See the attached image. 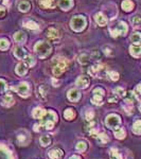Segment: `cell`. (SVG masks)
<instances>
[{"instance_id": "obj_20", "label": "cell", "mask_w": 141, "mask_h": 159, "mask_svg": "<svg viewBox=\"0 0 141 159\" xmlns=\"http://www.w3.org/2000/svg\"><path fill=\"white\" fill-rule=\"evenodd\" d=\"M45 114H46V110H45L44 108H41V107H36L33 110V117L35 119H43Z\"/></svg>"}, {"instance_id": "obj_36", "label": "cell", "mask_w": 141, "mask_h": 159, "mask_svg": "<svg viewBox=\"0 0 141 159\" xmlns=\"http://www.w3.org/2000/svg\"><path fill=\"white\" fill-rule=\"evenodd\" d=\"M24 62H26V64L29 67H33L36 64L35 58H34V56H32V55H28V56H27V58H24Z\"/></svg>"}, {"instance_id": "obj_49", "label": "cell", "mask_w": 141, "mask_h": 159, "mask_svg": "<svg viewBox=\"0 0 141 159\" xmlns=\"http://www.w3.org/2000/svg\"><path fill=\"white\" fill-rule=\"evenodd\" d=\"M52 83H53V86H58V81H56V80L55 79H52Z\"/></svg>"}, {"instance_id": "obj_44", "label": "cell", "mask_w": 141, "mask_h": 159, "mask_svg": "<svg viewBox=\"0 0 141 159\" xmlns=\"http://www.w3.org/2000/svg\"><path fill=\"white\" fill-rule=\"evenodd\" d=\"M93 116H95V114H93L92 110H87V111H86V114H85V118H86V120H87V121L92 120Z\"/></svg>"}, {"instance_id": "obj_48", "label": "cell", "mask_w": 141, "mask_h": 159, "mask_svg": "<svg viewBox=\"0 0 141 159\" xmlns=\"http://www.w3.org/2000/svg\"><path fill=\"white\" fill-rule=\"evenodd\" d=\"M136 90H137V92H138V93H140V94H141V83L138 84V86H137V88H136Z\"/></svg>"}, {"instance_id": "obj_6", "label": "cell", "mask_w": 141, "mask_h": 159, "mask_svg": "<svg viewBox=\"0 0 141 159\" xmlns=\"http://www.w3.org/2000/svg\"><path fill=\"white\" fill-rule=\"evenodd\" d=\"M67 66H68V64H67L65 59H59L53 67V73L55 75H61V74H63L66 71Z\"/></svg>"}, {"instance_id": "obj_47", "label": "cell", "mask_w": 141, "mask_h": 159, "mask_svg": "<svg viewBox=\"0 0 141 159\" xmlns=\"http://www.w3.org/2000/svg\"><path fill=\"white\" fill-rule=\"evenodd\" d=\"M4 15H6V10L2 6H0V17H3Z\"/></svg>"}, {"instance_id": "obj_22", "label": "cell", "mask_w": 141, "mask_h": 159, "mask_svg": "<svg viewBox=\"0 0 141 159\" xmlns=\"http://www.w3.org/2000/svg\"><path fill=\"white\" fill-rule=\"evenodd\" d=\"M124 100L126 102V104H132L134 101L137 99V97H136V94L133 92V91H130V92L126 93V96H124Z\"/></svg>"}, {"instance_id": "obj_27", "label": "cell", "mask_w": 141, "mask_h": 159, "mask_svg": "<svg viewBox=\"0 0 141 159\" xmlns=\"http://www.w3.org/2000/svg\"><path fill=\"white\" fill-rule=\"evenodd\" d=\"M113 133H115V136L117 139H123L125 137V131L122 127H117L113 130Z\"/></svg>"}, {"instance_id": "obj_26", "label": "cell", "mask_w": 141, "mask_h": 159, "mask_svg": "<svg viewBox=\"0 0 141 159\" xmlns=\"http://www.w3.org/2000/svg\"><path fill=\"white\" fill-rule=\"evenodd\" d=\"M64 117H65V119H67V120H72L74 117H75V111L72 108L66 109L65 113H64Z\"/></svg>"}, {"instance_id": "obj_37", "label": "cell", "mask_w": 141, "mask_h": 159, "mask_svg": "<svg viewBox=\"0 0 141 159\" xmlns=\"http://www.w3.org/2000/svg\"><path fill=\"white\" fill-rule=\"evenodd\" d=\"M110 159H123L121 154L118 152V150L116 148H111L110 151Z\"/></svg>"}, {"instance_id": "obj_35", "label": "cell", "mask_w": 141, "mask_h": 159, "mask_svg": "<svg viewBox=\"0 0 141 159\" xmlns=\"http://www.w3.org/2000/svg\"><path fill=\"white\" fill-rule=\"evenodd\" d=\"M10 47V41L6 38H1L0 39V50L4 51L6 50L7 48Z\"/></svg>"}, {"instance_id": "obj_23", "label": "cell", "mask_w": 141, "mask_h": 159, "mask_svg": "<svg viewBox=\"0 0 141 159\" xmlns=\"http://www.w3.org/2000/svg\"><path fill=\"white\" fill-rule=\"evenodd\" d=\"M130 41L132 43H134L135 45H138L141 43V33L140 32H134L130 36Z\"/></svg>"}, {"instance_id": "obj_18", "label": "cell", "mask_w": 141, "mask_h": 159, "mask_svg": "<svg viewBox=\"0 0 141 159\" xmlns=\"http://www.w3.org/2000/svg\"><path fill=\"white\" fill-rule=\"evenodd\" d=\"M18 9H19V11L27 13V12H29L30 9H31V3H30L29 1H27V0H24V1H21L20 3H19Z\"/></svg>"}, {"instance_id": "obj_12", "label": "cell", "mask_w": 141, "mask_h": 159, "mask_svg": "<svg viewBox=\"0 0 141 159\" xmlns=\"http://www.w3.org/2000/svg\"><path fill=\"white\" fill-rule=\"evenodd\" d=\"M56 120H58V116H56V114L52 110L46 111L45 116L43 117V121H52V122L55 123Z\"/></svg>"}, {"instance_id": "obj_19", "label": "cell", "mask_w": 141, "mask_h": 159, "mask_svg": "<svg viewBox=\"0 0 141 159\" xmlns=\"http://www.w3.org/2000/svg\"><path fill=\"white\" fill-rule=\"evenodd\" d=\"M62 156H63V152L58 148H54L49 152V157L51 159H59L62 158Z\"/></svg>"}, {"instance_id": "obj_34", "label": "cell", "mask_w": 141, "mask_h": 159, "mask_svg": "<svg viewBox=\"0 0 141 159\" xmlns=\"http://www.w3.org/2000/svg\"><path fill=\"white\" fill-rule=\"evenodd\" d=\"M39 142H41V144L43 146H48L51 143V138L49 137V136L45 135L41 139H39Z\"/></svg>"}, {"instance_id": "obj_8", "label": "cell", "mask_w": 141, "mask_h": 159, "mask_svg": "<svg viewBox=\"0 0 141 159\" xmlns=\"http://www.w3.org/2000/svg\"><path fill=\"white\" fill-rule=\"evenodd\" d=\"M14 55L19 59H24V58H26L29 54L26 49L22 48L20 46H18V47H15L14 48Z\"/></svg>"}, {"instance_id": "obj_25", "label": "cell", "mask_w": 141, "mask_h": 159, "mask_svg": "<svg viewBox=\"0 0 141 159\" xmlns=\"http://www.w3.org/2000/svg\"><path fill=\"white\" fill-rule=\"evenodd\" d=\"M14 103V99L12 98V96H6L3 98V100H2V105L6 106V107H9V106L13 105Z\"/></svg>"}, {"instance_id": "obj_40", "label": "cell", "mask_w": 141, "mask_h": 159, "mask_svg": "<svg viewBox=\"0 0 141 159\" xmlns=\"http://www.w3.org/2000/svg\"><path fill=\"white\" fill-rule=\"evenodd\" d=\"M140 22H141V17L140 16H134L132 18V24H133L134 27L139 26Z\"/></svg>"}, {"instance_id": "obj_15", "label": "cell", "mask_w": 141, "mask_h": 159, "mask_svg": "<svg viewBox=\"0 0 141 159\" xmlns=\"http://www.w3.org/2000/svg\"><path fill=\"white\" fill-rule=\"evenodd\" d=\"M95 19L99 26H106V24H107V18L102 13H96Z\"/></svg>"}, {"instance_id": "obj_10", "label": "cell", "mask_w": 141, "mask_h": 159, "mask_svg": "<svg viewBox=\"0 0 141 159\" xmlns=\"http://www.w3.org/2000/svg\"><path fill=\"white\" fill-rule=\"evenodd\" d=\"M75 84L79 88H82V89L87 88L88 85H89V79L87 78V76L81 75V76H79L78 80H76Z\"/></svg>"}, {"instance_id": "obj_1", "label": "cell", "mask_w": 141, "mask_h": 159, "mask_svg": "<svg viewBox=\"0 0 141 159\" xmlns=\"http://www.w3.org/2000/svg\"><path fill=\"white\" fill-rule=\"evenodd\" d=\"M34 50L37 53V55L41 58H46L49 54L51 53V46L49 43H46V41H38L35 47H34Z\"/></svg>"}, {"instance_id": "obj_14", "label": "cell", "mask_w": 141, "mask_h": 159, "mask_svg": "<svg viewBox=\"0 0 141 159\" xmlns=\"http://www.w3.org/2000/svg\"><path fill=\"white\" fill-rule=\"evenodd\" d=\"M26 39H27V36L22 31H18L14 34V41H16V43L22 44V43L26 41Z\"/></svg>"}, {"instance_id": "obj_31", "label": "cell", "mask_w": 141, "mask_h": 159, "mask_svg": "<svg viewBox=\"0 0 141 159\" xmlns=\"http://www.w3.org/2000/svg\"><path fill=\"white\" fill-rule=\"evenodd\" d=\"M24 24L26 28H28L30 30H37L38 29V24L33 20H27V21H24Z\"/></svg>"}, {"instance_id": "obj_24", "label": "cell", "mask_w": 141, "mask_h": 159, "mask_svg": "<svg viewBox=\"0 0 141 159\" xmlns=\"http://www.w3.org/2000/svg\"><path fill=\"white\" fill-rule=\"evenodd\" d=\"M47 35H48V37L50 39H56V38H58V36H59V34H58V31L56 29H54V28H50L48 30V32H47Z\"/></svg>"}, {"instance_id": "obj_45", "label": "cell", "mask_w": 141, "mask_h": 159, "mask_svg": "<svg viewBox=\"0 0 141 159\" xmlns=\"http://www.w3.org/2000/svg\"><path fill=\"white\" fill-rule=\"evenodd\" d=\"M108 75H109V78L113 80V81H118L119 79V73L116 72V71H110V72L108 73Z\"/></svg>"}, {"instance_id": "obj_41", "label": "cell", "mask_w": 141, "mask_h": 159, "mask_svg": "<svg viewBox=\"0 0 141 159\" xmlns=\"http://www.w3.org/2000/svg\"><path fill=\"white\" fill-rule=\"evenodd\" d=\"M89 62V58L87 54H82V55L80 56V63L83 64V65H86Z\"/></svg>"}, {"instance_id": "obj_4", "label": "cell", "mask_w": 141, "mask_h": 159, "mask_svg": "<svg viewBox=\"0 0 141 159\" xmlns=\"http://www.w3.org/2000/svg\"><path fill=\"white\" fill-rule=\"evenodd\" d=\"M89 73L95 78H104V75L106 74V70L103 65L96 64L89 68Z\"/></svg>"}, {"instance_id": "obj_52", "label": "cell", "mask_w": 141, "mask_h": 159, "mask_svg": "<svg viewBox=\"0 0 141 159\" xmlns=\"http://www.w3.org/2000/svg\"><path fill=\"white\" fill-rule=\"evenodd\" d=\"M139 110L141 111V104H140V105H139Z\"/></svg>"}, {"instance_id": "obj_28", "label": "cell", "mask_w": 141, "mask_h": 159, "mask_svg": "<svg viewBox=\"0 0 141 159\" xmlns=\"http://www.w3.org/2000/svg\"><path fill=\"white\" fill-rule=\"evenodd\" d=\"M38 97L41 101H46L47 99V88L45 86H41L38 89Z\"/></svg>"}, {"instance_id": "obj_46", "label": "cell", "mask_w": 141, "mask_h": 159, "mask_svg": "<svg viewBox=\"0 0 141 159\" xmlns=\"http://www.w3.org/2000/svg\"><path fill=\"white\" fill-rule=\"evenodd\" d=\"M93 93H95V94H101V96H104L105 91H104V89H102V88H96L95 90H93Z\"/></svg>"}, {"instance_id": "obj_5", "label": "cell", "mask_w": 141, "mask_h": 159, "mask_svg": "<svg viewBox=\"0 0 141 159\" xmlns=\"http://www.w3.org/2000/svg\"><path fill=\"white\" fill-rule=\"evenodd\" d=\"M126 32H127V24L124 21H120L116 26L115 29L110 30V33L113 37H117L119 35H125Z\"/></svg>"}, {"instance_id": "obj_2", "label": "cell", "mask_w": 141, "mask_h": 159, "mask_svg": "<svg viewBox=\"0 0 141 159\" xmlns=\"http://www.w3.org/2000/svg\"><path fill=\"white\" fill-rule=\"evenodd\" d=\"M71 29L75 32H81L87 26V20L84 16H74L70 22Z\"/></svg>"}, {"instance_id": "obj_16", "label": "cell", "mask_w": 141, "mask_h": 159, "mask_svg": "<svg viewBox=\"0 0 141 159\" xmlns=\"http://www.w3.org/2000/svg\"><path fill=\"white\" fill-rule=\"evenodd\" d=\"M130 52L133 56H135V58L140 56L141 55V46H139V45H133V46H130Z\"/></svg>"}, {"instance_id": "obj_11", "label": "cell", "mask_w": 141, "mask_h": 159, "mask_svg": "<svg viewBox=\"0 0 141 159\" xmlns=\"http://www.w3.org/2000/svg\"><path fill=\"white\" fill-rule=\"evenodd\" d=\"M58 6L63 11H69L73 6V0H59Z\"/></svg>"}, {"instance_id": "obj_33", "label": "cell", "mask_w": 141, "mask_h": 159, "mask_svg": "<svg viewBox=\"0 0 141 159\" xmlns=\"http://www.w3.org/2000/svg\"><path fill=\"white\" fill-rule=\"evenodd\" d=\"M0 159H12V156L9 151L0 148Z\"/></svg>"}, {"instance_id": "obj_42", "label": "cell", "mask_w": 141, "mask_h": 159, "mask_svg": "<svg viewBox=\"0 0 141 159\" xmlns=\"http://www.w3.org/2000/svg\"><path fill=\"white\" fill-rule=\"evenodd\" d=\"M86 148H87V145H86L85 142H79L76 144V150L80 151V152H84L86 150Z\"/></svg>"}, {"instance_id": "obj_30", "label": "cell", "mask_w": 141, "mask_h": 159, "mask_svg": "<svg viewBox=\"0 0 141 159\" xmlns=\"http://www.w3.org/2000/svg\"><path fill=\"white\" fill-rule=\"evenodd\" d=\"M133 131L137 135H141V121L137 120L133 124Z\"/></svg>"}, {"instance_id": "obj_7", "label": "cell", "mask_w": 141, "mask_h": 159, "mask_svg": "<svg viewBox=\"0 0 141 159\" xmlns=\"http://www.w3.org/2000/svg\"><path fill=\"white\" fill-rule=\"evenodd\" d=\"M16 90L19 96L21 97H28L30 93V86L27 82H22L16 87Z\"/></svg>"}, {"instance_id": "obj_39", "label": "cell", "mask_w": 141, "mask_h": 159, "mask_svg": "<svg viewBox=\"0 0 141 159\" xmlns=\"http://www.w3.org/2000/svg\"><path fill=\"white\" fill-rule=\"evenodd\" d=\"M41 125H43L46 130H52L54 126V122H52V121H43Z\"/></svg>"}, {"instance_id": "obj_21", "label": "cell", "mask_w": 141, "mask_h": 159, "mask_svg": "<svg viewBox=\"0 0 141 159\" xmlns=\"http://www.w3.org/2000/svg\"><path fill=\"white\" fill-rule=\"evenodd\" d=\"M121 6H122V9L124 10L125 12H130L134 9V3L130 0H124V1L122 2V4H121Z\"/></svg>"}, {"instance_id": "obj_51", "label": "cell", "mask_w": 141, "mask_h": 159, "mask_svg": "<svg viewBox=\"0 0 141 159\" xmlns=\"http://www.w3.org/2000/svg\"><path fill=\"white\" fill-rule=\"evenodd\" d=\"M69 159H81V158L79 157V156H75V155H74V156H71V157L69 158Z\"/></svg>"}, {"instance_id": "obj_38", "label": "cell", "mask_w": 141, "mask_h": 159, "mask_svg": "<svg viewBox=\"0 0 141 159\" xmlns=\"http://www.w3.org/2000/svg\"><path fill=\"white\" fill-rule=\"evenodd\" d=\"M113 93H115V96H117V97H124L126 92L123 88H121V87H117V88L113 89Z\"/></svg>"}, {"instance_id": "obj_43", "label": "cell", "mask_w": 141, "mask_h": 159, "mask_svg": "<svg viewBox=\"0 0 141 159\" xmlns=\"http://www.w3.org/2000/svg\"><path fill=\"white\" fill-rule=\"evenodd\" d=\"M6 89V82L4 80L0 79V93L1 92H4Z\"/></svg>"}, {"instance_id": "obj_50", "label": "cell", "mask_w": 141, "mask_h": 159, "mask_svg": "<svg viewBox=\"0 0 141 159\" xmlns=\"http://www.w3.org/2000/svg\"><path fill=\"white\" fill-rule=\"evenodd\" d=\"M108 101H109V102H116V101H117V96L113 97V98H109V99H108Z\"/></svg>"}, {"instance_id": "obj_17", "label": "cell", "mask_w": 141, "mask_h": 159, "mask_svg": "<svg viewBox=\"0 0 141 159\" xmlns=\"http://www.w3.org/2000/svg\"><path fill=\"white\" fill-rule=\"evenodd\" d=\"M108 136L106 135L105 133H101V134H98L96 136V141H98L99 144H102V145H105L106 143L108 142Z\"/></svg>"}, {"instance_id": "obj_3", "label": "cell", "mask_w": 141, "mask_h": 159, "mask_svg": "<svg viewBox=\"0 0 141 159\" xmlns=\"http://www.w3.org/2000/svg\"><path fill=\"white\" fill-rule=\"evenodd\" d=\"M120 123H121L120 117H119L118 115H116V114H111V115L106 117L105 124H106V126H107V127L113 128V130H115V128L119 127Z\"/></svg>"}, {"instance_id": "obj_29", "label": "cell", "mask_w": 141, "mask_h": 159, "mask_svg": "<svg viewBox=\"0 0 141 159\" xmlns=\"http://www.w3.org/2000/svg\"><path fill=\"white\" fill-rule=\"evenodd\" d=\"M103 96H101V94H93V98L91 99V102H92L95 105H102L103 104Z\"/></svg>"}, {"instance_id": "obj_32", "label": "cell", "mask_w": 141, "mask_h": 159, "mask_svg": "<svg viewBox=\"0 0 141 159\" xmlns=\"http://www.w3.org/2000/svg\"><path fill=\"white\" fill-rule=\"evenodd\" d=\"M41 6L44 9H49V7L54 6V0H41Z\"/></svg>"}, {"instance_id": "obj_13", "label": "cell", "mask_w": 141, "mask_h": 159, "mask_svg": "<svg viewBox=\"0 0 141 159\" xmlns=\"http://www.w3.org/2000/svg\"><path fill=\"white\" fill-rule=\"evenodd\" d=\"M27 72H28V65L26 63H19L16 66V73L18 75H24Z\"/></svg>"}, {"instance_id": "obj_9", "label": "cell", "mask_w": 141, "mask_h": 159, "mask_svg": "<svg viewBox=\"0 0 141 159\" xmlns=\"http://www.w3.org/2000/svg\"><path fill=\"white\" fill-rule=\"evenodd\" d=\"M67 96H68V99L71 102H78L81 98L80 91H79L78 89H75V88L70 89V90L68 91V94H67Z\"/></svg>"}]
</instances>
